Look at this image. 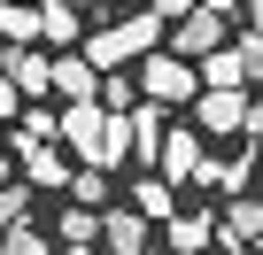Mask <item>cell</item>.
<instances>
[{"label": "cell", "instance_id": "obj_1", "mask_svg": "<svg viewBox=\"0 0 263 255\" xmlns=\"http://www.w3.org/2000/svg\"><path fill=\"white\" fill-rule=\"evenodd\" d=\"M163 16L147 8V16H124V24H108V31H85V62L93 70H124V62H147L155 47H163Z\"/></svg>", "mask_w": 263, "mask_h": 255}, {"label": "cell", "instance_id": "obj_2", "mask_svg": "<svg viewBox=\"0 0 263 255\" xmlns=\"http://www.w3.org/2000/svg\"><path fill=\"white\" fill-rule=\"evenodd\" d=\"M194 93H201V77H194V62H178L171 47H155V54L140 62V101L178 108V101H194Z\"/></svg>", "mask_w": 263, "mask_h": 255}, {"label": "cell", "instance_id": "obj_3", "mask_svg": "<svg viewBox=\"0 0 263 255\" xmlns=\"http://www.w3.org/2000/svg\"><path fill=\"white\" fill-rule=\"evenodd\" d=\"M217 47H224V16H217V8H186L178 31H171V54H178V62H209Z\"/></svg>", "mask_w": 263, "mask_h": 255}, {"label": "cell", "instance_id": "obj_4", "mask_svg": "<svg viewBox=\"0 0 263 255\" xmlns=\"http://www.w3.org/2000/svg\"><path fill=\"white\" fill-rule=\"evenodd\" d=\"M255 101L248 93H194V132H248Z\"/></svg>", "mask_w": 263, "mask_h": 255}, {"label": "cell", "instance_id": "obj_5", "mask_svg": "<svg viewBox=\"0 0 263 255\" xmlns=\"http://www.w3.org/2000/svg\"><path fill=\"white\" fill-rule=\"evenodd\" d=\"M201 163H209V155H201V132H163V155H155V178H163L171 193H178L186 178H201Z\"/></svg>", "mask_w": 263, "mask_h": 255}, {"label": "cell", "instance_id": "obj_6", "mask_svg": "<svg viewBox=\"0 0 263 255\" xmlns=\"http://www.w3.org/2000/svg\"><path fill=\"white\" fill-rule=\"evenodd\" d=\"M101 247L108 255H147V217L140 209H101Z\"/></svg>", "mask_w": 263, "mask_h": 255}, {"label": "cell", "instance_id": "obj_7", "mask_svg": "<svg viewBox=\"0 0 263 255\" xmlns=\"http://www.w3.org/2000/svg\"><path fill=\"white\" fill-rule=\"evenodd\" d=\"M217 240H224V247H255V240H263V201L240 193L232 209H217Z\"/></svg>", "mask_w": 263, "mask_h": 255}, {"label": "cell", "instance_id": "obj_8", "mask_svg": "<svg viewBox=\"0 0 263 255\" xmlns=\"http://www.w3.org/2000/svg\"><path fill=\"white\" fill-rule=\"evenodd\" d=\"M54 93L62 101H101V70L85 54H54Z\"/></svg>", "mask_w": 263, "mask_h": 255}, {"label": "cell", "instance_id": "obj_9", "mask_svg": "<svg viewBox=\"0 0 263 255\" xmlns=\"http://www.w3.org/2000/svg\"><path fill=\"white\" fill-rule=\"evenodd\" d=\"M124 147H132V155H147V163L163 155V108H155V101H140V108L124 116Z\"/></svg>", "mask_w": 263, "mask_h": 255}, {"label": "cell", "instance_id": "obj_10", "mask_svg": "<svg viewBox=\"0 0 263 255\" xmlns=\"http://www.w3.org/2000/svg\"><path fill=\"white\" fill-rule=\"evenodd\" d=\"M24 178H31V186H54V193H62V186H70V155H62L54 140H39V147H24Z\"/></svg>", "mask_w": 263, "mask_h": 255}, {"label": "cell", "instance_id": "obj_11", "mask_svg": "<svg viewBox=\"0 0 263 255\" xmlns=\"http://www.w3.org/2000/svg\"><path fill=\"white\" fill-rule=\"evenodd\" d=\"M163 232H171V255H201L217 240V217H171Z\"/></svg>", "mask_w": 263, "mask_h": 255}, {"label": "cell", "instance_id": "obj_12", "mask_svg": "<svg viewBox=\"0 0 263 255\" xmlns=\"http://www.w3.org/2000/svg\"><path fill=\"white\" fill-rule=\"evenodd\" d=\"M132 209H140V217H147V224H155V217H163V224H171V217H178V193H171V186H163V178H140V186H132Z\"/></svg>", "mask_w": 263, "mask_h": 255}, {"label": "cell", "instance_id": "obj_13", "mask_svg": "<svg viewBox=\"0 0 263 255\" xmlns=\"http://www.w3.org/2000/svg\"><path fill=\"white\" fill-rule=\"evenodd\" d=\"M54 232H62V247H93L101 240V209H70V217H54Z\"/></svg>", "mask_w": 263, "mask_h": 255}, {"label": "cell", "instance_id": "obj_14", "mask_svg": "<svg viewBox=\"0 0 263 255\" xmlns=\"http://www.w3.org/2000/svg\"><path fill=\"white\" fill-rule=\"evenodd\" d=\"M0 39H8V47H31V39H39V16L16 8V0H0Z\"/></svg>", "mask_w": 263, "mask_h": 255}, {"label": "cell", "instance_id": "obj_15", "mask_svg": "<svg viewBox=\"0 0 263 255\" xmlns=\"http://www.w3.org/2000/svg\"><path fill=\"white\" fill-rule=\"evenodd\" d=\"M101 108H108V116H132V108H140V77H124V70L101 77Z\"/></svg>", "mask_w": 263, "mask_h": 255}, {"label": "cell", "instance_id": "obj_16", "mask_svg": "<svg viewBox=\"0 0 263 255\" xmlns=\"http://www.w3.org/2000/svg\"><path fill=\"white\" fill-rule=\"evenodd\" d=\"M232 62H240V85H263V31H240L232 39Z\"/></svg>", "mask_w": 263, "mask_h": 255}, {"label": "cell", "instance_id": "obj_17", "mask_svg": "<svg viewBox=\"0 0 263 255\" xmlns=\"http://www.w3.org/2000/svg\"><path fill=\"white\" fill-rule=\"evenodd\" d=\"M0 255H47V232L24 217V224H8V232H0Z\"/></svg>", "mask_w": 263, "mask_h": 255}, {"label": "cell", "instance_id": "obj_18", "mask_svg": "<svg viewBox=\"0 0 263 255\" xmlns=\"http://www.w3.org/2000/svg\"><path fill=\"white\" fill-rule=\"evenodd\" d=\"M39 39H54V47L85 39V31H78V8H39Z\"/></svg>", "mask_w": 263, "mask_h": 255}, {"label": "cell", "instance_id": "obj_19", "mask_svg": "<svg viewBox=\"0 0 263 255\" xmlns=\"http://www.w3.org/2000/svg\"><path fill=\"white\" fill-rule=\"evenodd\" d=\"M70 193H78V209H101V201H108V170H93V163L70 170Z\"/></svg>", "mask_w": 263, "mask_h": 255}, {"label": "cell", "instance_id": "obj_20", "mask_svg": "<svg viewBox=\"0 0 263 255\" xmlns=\"http://www.w3.org/2000/svg\"><path fill=\"white\" fill-rule=\"evenodd\" d=\"M31 217V186H0V232Z\"/></svg>", "mask_w": 263, "mask_h": 255}, {"label": "cell", "instance_id": "obj_21", "mask_svg": "<svg viewBox=\"0 0 263 255\" xmlns=\"http://www.w3.org/2000/svg\"><path fill=\"white\" fill-rule=\"evenodd\" d=\"M201 178L224 186V193H240V186H248V155H240V163H201Z\"/></svg>", "mask_w": 263, "mask_h": 255}, {"label": "cell", "instance_id": "obj_22", "mask_svg": "<svg viewBox=\"0 0 263 255\" xmlns=\"http://www.w3.org/2000/svg\"><path fill=\"white\" fill-rule=\"evenodd\" d=\"M54 124H62L54 108H31V116H24V140H16V147H39V140H54Z\"/></svg>", "mask_w": 263, "mask_h": 255}, {"label": "cell", "instance_id": "obj_23", "mask_svg": "<svg viewBox=\"0 0 263 255\" xmlns=\"http://www.w3.org/2000/svg\"><path fill=\"white\" fill-rule=\"evenodd\" d=\"M186 8H194V0H155V16H163V24H178Z\"/></svg>", "mask_w": 263, "mask_h": 255}, {"label": "cell", "instance_id": "obj_24", "mask_svg": "<svg viewBox=\"0 0 263 255\" xmlns=\"http://www.w3.org/2000/svg\"><path fill=\"white\" fill-rule=\"evenodd\" d=\"M16 108H24V93H16V85H0V116H16Z\"/></svg>", "mask_w": 263, "mask_h": 255}, {"label": "cell", "instance_id": "obj_25", "mask_svg": "<svg viewBox=\"0 0 263 255\" xmlns=\"http://www.w3.org/2000/svg\"><path fill=\"white\" fill-rule=\"evenodd\" d=\"M16 178V155H8V140H0V186H8Z\"/></svg>", "mask_w": 263, "mask_h": 255}, {"label": "cell", "instance_id": "obj_26", "mask_svg": "<svg viewBox=\"0 0 263 255\" xmlns=\"http://www.w3.org/2000/svg\"><path fill=\"white\" fill-rule=\"evenodd\" d=\"M194 8H217V16H232V8H240V0H194Z\"/></svg>", "mask_w": 263, "mask_h": 255}, {"label": "cell", "instance_id": "obj_27", "mask_svg": "<svg viewBox=\"0 0 263 255\" xmlns=\"http://www.w3.org/2000/svg\"><path fill=\"white\" fill-rule=\"evenodd\" d=\"M248 31H263V0H248Z\"/></svg>", "mask_w": 263, "mask_h": 255}, {"label": "cell", "instance_id": "obj_28", "mask_svg": "<svg viewBox=\"0 0 263 255\" xmlns=\"http://www.w3.org/2000/svg\"><path fill=\"white\" fill-rule=\"evenodd\" d=\"M47 8H85V0H47Z\"/></svg>", "mask_w": 263, "mask_h": 255}, {"label": "cell", "instance_id": "obj_29", "mask_svg": "<svg viewBox=\"0 0 263 255\" xmlns=\"http://www.w3.org/2000/svg\"><path fill=\"white\" fill-rule=\"evenodd\" d=\"M70 255H101V247H70Z\"/></svg>", "mask_w": 263, "mask_h": 255}, {"label": "cell", "instance_id": "obj_30", "mask_svg": "<svg viewBox=\"0 0 263 255\" xmlns=\"http://www.w3.org/2000/svg\"><path fill=\"white\" fill-rule=\"evenodd\" d=\"M255 255H263V240H255Z\"/></svg>", "mask_w": 263, "mask_h": 255}, {"label": "cell", "instance_id": "obj_31", "mask_svg": "<svg viewBox=\"0 0 263 255\" xmlns=\"http://www.w3.org/2000/svg\"><path fill=\"white\" fill-rule=\"evenodd\" d=\"M147 255H155V247H147Z\"/></svg>", "mask_w": 263, "mask_h": 255}]
</instances>
